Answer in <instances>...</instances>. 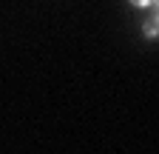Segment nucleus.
Returning <instances> with one entry per match:
<instances>
[{"label": "nucleus", "instance_id": "1", "mask_svg": "<svg viewBox=\"0 0 159 154\" xmlns=\"http://www.w3.org/2000/svg\"><path fill=\"white\" fill-rule=\"evenodd\" d=\"M142 34L148 37V40H156V37H159V17H156V12L142 23Z\"/></svg>", "mask_w": 159, "mask_h": 154}, {"label": "nucleus", "instance_id": "2", "mask_svg": "<svg viewBox=\"0 0 159 154\" xmlns=\"http://www.w3.org/2000/svg\"><path fill=\"white\" fill-rule=\"evenodd\" d=\"M131 6H136V9H156L159 6V0H128Z\"/></svg>", "mask_w": 159, "mask_h": 154}]
</instances>
